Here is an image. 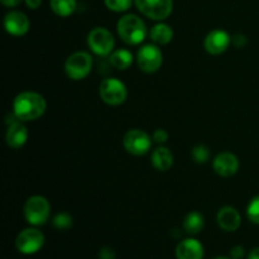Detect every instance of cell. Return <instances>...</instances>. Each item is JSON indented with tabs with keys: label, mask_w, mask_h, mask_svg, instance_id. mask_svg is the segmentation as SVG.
Returning <instances> with one entry per match:
<instances>
[{
	"label": "cell",
	"mask_w": 259,
	"mask_h": 259,
	"mask_svg": "<svg viewBox=\"0 0 259 259\" xmlns=\"http://www.w3.org/2000/svg\"><path fill=\"white\" fill-rule=\"evenodd\" d=\"M136 7L144 17L152 20H164L174 10V0H134Z\"/></svg>",
	"instance_id": "obj_7"
},
{
	"label": "cell",
	"mask_w": 259,
	"mask_h": 259,
	"mask_svg": "<svg viewBox=\"0 0 259 259\" xmlns=\"http://www.w3.org/2000/svg\"><path fill=\"white\" fill-rule=\"evenodd\" d=\"M230 43H232V38L228 34V32L223 29H215L206 35L204 40V47L207 53L218 56L224 53L230 46Z\"/></svg>",
	"instance_id": "obj_13"
},
{
	"label": "cell",
	"mask_w": 259,
	"mask_h": 259,
	"mask_svg": "<svg viewBox=\"0 0 259 259\" xmlns=\"http://www.w3.org/2000/svg\"><path fill=\"white\" fill-rule=\"evenodd\" d=\"M137 63L141 71L146 73H154L163 63V55L157 45H144L137 53Z\"/></svg>",
	"instance_id": "obj_8"
},
{
	"label": "cell",
	"mask_w": 259,
	"mask_h": 259,
	"mask_svg": "<svg viewBox=\"0 0 259 259\" xmlns=\"http://www.w3.org/2000/svg\"><path fill=\"white\" fill-rule=\"evenodd\" d=\"M151 162L157 171L166 172L174 166V154L167 147H158L152 153Z\"/></svg>",
	"instance_id": "obj_17"
},
{
	"label": "cell",
	"mask_w": 259,
	"mask_h": 259,
	"mask_svg": "<svg viewBox=\"0 0 259 259\" xmlns=\"http://www.w3.org/2000/svg\"><path fill=\"white\" fill-rule=\"evenodd\" d=\"M218 224L225 232H235L242 224L239 211L233 206H224L218 212Z\"/></svg>",
	"instance_id": "obj_15"
},
{
	"label": "cell",
	"mask_w": 259,
	"mask_h": 259,
	"mask_svg": "<svg viewBox=\"0 0 259 259\" xmlns=\"http://www.w3.org/2000/svg\"><path fill=\"white\" fill-rule=\"evenodd\" d=\"M106 8L111 12L115 13H124L131 9L132 0H104Z\"/></svg>",
	"instance_id": "obj_24"
},
{
	"label": "cell",
	"mask_w": 259,
	"mask_h": 259,
	"mask_svg": "<svg viewBox=\"0 0 259 259\" xmlns=\"http://www.w3.org/2000/svg\"><path fill=\"white\" fill-rule=\"evenodd\" d=\"M248 259H259V247L250 250V253L248 254Z\"/></svg>",
	"instance_id": "obj_32"
},
{
	"label": "cell",
	"mask_w": 259,
	"mask_h": 259,
	"mask_svg": "<svg viewBox=\"0 0 259 259\" xmlns=\"http://www.w3.org/2000/svg\"><path fill=\"white\" fill-rule=\"evenodd\" d=\"M232 42L237 48H243L247 45V38L243 34H235L234 37L232 38Z\"/></svg>",
	"instance_id": "obj_29"
},
{
	"label": "cell",
	"mask_w": 259,
	"mask_h": 259,
	"mask_svg": "<svg viewBox=\"0 0 259 259\" xmlns=\"http://www.w3.org/2000/svg\"><path fill=\"white\" fill-rule=\"evenodd\" d=\"M152 138H153V141L156 142V143L163 144L168 141V133H167L164 129H161V128L156 129L153 133V136H152Z\"/></svg>",
	"instance_id": "obj_26"
},
{
	"label": "cell",
	"mask_w": 259,
	"mask_h": 259,
	"mask_svg": "<svg viewBox=\"0 0 259 259\" xmlns=\"http://www.w3.org/2000/svg\"><path fill=\"white\" fill-rule=\"evenodd\" d=\"M212 169L222 177H232L239 169V159L230 152H222L212 161Z\"/></svg>",
	"instance_id": "obj_12"
},
{
	"label": "cell",
	"mask_w": 259,
	"mask_h": 259,
	"mask_svg": "<svg viewBox=\"0 0 259 259\" xmlns=\"http://www.w3.org/2000/svg\"><path fill=\"white\" fill-rule=\"evenodd\" d=\"M184 229L187 234L196 235L201 233V230L205 227V220L201 212L191 211L185 217L184 219Z\"/></svg>",
	"instance_id": "obj_19"
},
{
	"label": "cell",
	"mask_w": 259,
	"mask_h": 259,
	"mask_svg": "<svg viewBox=\"0 0 259 259\" xmlns=\"http://www.w3.org/2000/svg\"><path fill=\"white\" fill-rule=\"evenodd\" d=\"M191 157L196 163H206L210 158V151L204 144H197L192 148Z\"/></svg>",
	"instance_id": "obj_22"
},
{
	"label": "cell",
	"mask_w": 259,
	"mask_h": 259,
	"mask_svg": "<svg viewBox=\"0 0 259 259\" xmlns=\"http://www.w3.org/2000/svg\"><path fill=\"white\" fill-rule=\"evenodd\" d=\"M119 37L129 46H138L146 39L147 28L143 20L136 14H126L116 24Z\"/></svg>",
	"instance_id": "obj_2"
},
{
	"label": "cell",
	"mask_w": 259,
	"mask_h": 259,
	"mask_svg": "<svg viewBox=\"0 0 259 259\" xmlns=\"http://www.w3.org/2000/svg\"><path fill=\"white\" fill-rule=\"evenodd\" d=\"M45 244V235L35 228H27L18 234L15 247L23 254H34L42 249Z\"/></svg>",
	"instance_id": "obj_10"
},
{
	"label": "cell",
	"mask_w": 259,
	"mask_h": 259,
	"mask_svg": "<svg viewBox=\"0 0 259 259\" xmlns=\"http://www.w3.org/2000/svg\"><path fill=\"white\" fill-rule=\"evenodd\" d=\"M24 2L25 5L32 10L38 9L40 7V4H42V0H24Z\"/></svg>",
	"instance_id": "obj_30"
},
{
	"label": "cell",
	"mask_w": 259,
	"mask_h": 259,
	"mask_svg": "<svg viewBox=\"0 0 259 259\" xmlns=\"http://www.w3.org/2000/svg\"><path fill=\"white\" fill-rule=\"evenodd\" d=\"M5 141L10 148L19 149L27 143L28 141V129L23 124V121L18 120L12 124H8L7 134H5Z\"/></svg>",
	"instance_id": "obj_14"
},
{
	"label": "cell",
	"mask_w": 259,
	"mask_h": 259,
	"mask_svg": "<svg viewBox=\"0 0 259 259\" xmlns=\"http://www.w3.org/2000/svg\"><path fill=\"white\" fill-rule=\"evenodd\" d=\"M99 258L100 259H115V252L110 247H103L99 252Z\"/></svg>",
	"instance_id": "obj_27"
},
{
	"label": "cell",
	"mask_w": 259,
	"mask_h": 259,
	"mask_svg": "<svg viewBox=\"0 0 259 259\" xmlns=\"http://www.w3.org/2000/svg\"><path fill=\"white\" fill-rule=\"evenodd\" d=\"M2 4L7 8H15L23 2V0H0Z\"/></svg>",
	"instance_id": "obj_31"
},
{
	"label": "cell",
	"mask_w": 259,
	"mask_h": 259,
	"mask_svg": "<svg viewBox=\"0 0 259 259\" xmlns=\"http://www.w3.org/2000/svg\"><path fill=\"white\" fill-rule=\"evenodd\" d=\"M212 259H232V258H227V257H215Z\"/></svg>",
	"instance_id": "obj_33"
},
{
	"label": "cell",
	"mask_w": 259,
	"mask_h": 259,
	"mask_svg": "<svg viewBox=\"0 0 259 259\" xmlns=\"http://www.w3.org/2000/svg\"><path fill=\"white\" fill-rule=\"evenodd\" d=\"M93 70V57L86 51H78L67 57L65 62L66 75L72 80H83Z\"/></svg>",
	"instance_id": "obj_4"
},
{
	"label": "cell",
	"mask_w": 259,
	"mask_h": 259,
	"mask_svg": "<svg viewBox=\"0 0 259 259\" xmlns=\"http://www.w3.org/2000/svg\"><path fill=\"white\" fill-rule=\"evenodd\" d=\"M247 218L253 224L259 225V195L254 196L247 207Z\"/></svg>",
	"instance_id": "obj_25"
},
{
	"label": "cell",
	"mask_w": 259,
	"mask_h": 259,
	"mask_svg": "<svg viewBox=\"0 0 259 259\" xmlns=\"http://www.w3.org/2000/svg\"><path fill=\"white\" fill-rule=\"evenodd\" d=\"M177 259H202L204 245L194 238H187L179 243L176 248Z\"/></svg>",
	"instance_id": "obj_16"
},
{
	"label": "cell",
	"mask_w": 259,
	"mask_h": 259,
	"mask_svg": "<svg viewBox=\"0 0 259 259\" xmlns=\"http://www.w3.org/2000/svg\"><path fill=\"white\" fill-rule=\"evenodd\" d=\"M109 58H110L111 66L116 70H126L133 63V53L124 48L113 51Z\"/></svg>",
	"instance_id": "obj_20"
},
{
	"label": "cell",
	"mask_w": 259,
	"mask_h": 259,
	"mask_svg": "<svg viewBox=\"0 0 259 259\" xmlns=\"http://www.w3.org/2000/svg\"><path fill=\"white\" fill-rule=\"evenodd\" d=\"M51 205L46 197L34 195L29 197L24 205V218L30 225L40 227L50 219Z\"/></svg>",
	"instance_id": "obj_3"
},
{
	"label": "cell",
	"mask_w": 259,
	"mask_h": 259,
	"mask_svg": "<svg viewBox=\"0 0 259 259\" xmlns=\"http://www.w3.org/2000/svg\"><path fill=\"white\" fill-rule=\"evenodd\" d=\"M149 38L157 46L168 45L174 39V29L166 23H158L149 32Z\"/></svg>",
	"instance_id": "obj_18"
},
{
	"label": "cell",
	"mask_w": 259,
	"mask_h": 259,
	"mask_svg": "<svg viewBox=\"0 0 259 259\" xmlns=\"http://www.w3.org/2000/svg\"><path fill=\"white\" fill-rule=\"evenodd\" d=\"M52 12L61 18H67L75 13L77 3L76 0H50Z\"/></svg>",
	"instance_id": "obj_21"
},
{
	"label": "cell",
	"mask_w": 259,
	"mask_h": 259,
	"mask_svg": "<svg viewBox=\"0 0 259 259\" xmlns=\"http://www.w3.org/2000/svg\"><path fill=\"white\" fill-rule=\"evenodd\" d=\"M99 94L101 100L110 106L121 105L128 98L125 83L115 77H109L101 81Z\"/></svg>",
	"instance_id": "obj_5"
},
{
	"label": "cell",
	"mask_w": 259,
	"mask_h": 259,
	"mask_svg": "<svg viewBox=\"0 0 259 259\" xmlns=\"http://www.w3.org/2000/svg\"><path fill=\"white\" fill-rule=\"evenodd\" d=\"M123 146L133 156H144L152 147V138L142 129H131L123 137Z\"/></svg>",
	"instance_id": "obj_9"
},
{
	"label": "cell",
	"mask_w": 259,
	"mask_h": 259,
	"mask_svg": "<svg viewBox=\"0 0 259 259\" xmlns=\"http://www.w3.org/2000/svg\"><path fill=\"white\" fill-rule=\"evenodd\" d=\"M245 250L242 245H235L230 249V258L232 259H242L244 257Z\"/></svg>",
	"instance_id": "obj_28"
},
{
	"label": "cell",
	"mask_w": 259,
	"mask_h": 259,
	"mask_svg": "<svg viewBox=\"0 0 259 259\" xmlns=\"http://www.w3.org/2000/svg\"><path fill=\"white\" fill-rule=\"evenodd\" d=\"M52 224L58 230L70 229L72 227V217L67 212H60L52 219Z\"/></svg>",
	"instance_id": "obj_23"
},
{
	"label": "cell",
	"mask_w": 259,
	"mask_h": 259,
	"mask_svg": "<svg viewBox=\"0 0 259 259\" xmlns=\"http://www.w3.org/2000/svg\"><path fill=\"white\" fill-rule=\"evenodd\" d=\"M4 28L10 35L23 37L29 30L30 23L24 13L19 12V10H12V12L5 15Z\"/></svg>",
	"instance_id": "obj_11"
},
{
	"label": "cell",
	"mask_w": 259,
	"mask_h": 259,
	"mask_svg": "<svg viewBox=\"0 0 259 259\" xmlns=\"http://www.w3.org/2000/svg\"><path fill=\"white\" fill-rule=\"evenodd\" d=\"M47 109V103L40 94L23 91L13 101V114L20 121H33L39 119Z\"/></svg>",
	"instance_id": "obj_1"
},
{
	"label": "cell",
	"mask_w": 259,
	"mask_h": 259,
	"mask_svg": "<svg viewBox=\"0 0 259 259\" xmlns=\"http://www.w3.org/2000/svg\"><path fill=\"white\" fill-rule=\"evenodd\" d=\"M88 46L96 56L106 57L114 51L115 39L113 33L104 27H96L88 35Z\"/></svg>",
	"instance_id": "obj_6"
}]
</instances>
